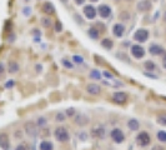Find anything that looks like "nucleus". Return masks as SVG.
<instances>
[{
  "instance_id": "obj_1",
  "label": "nucleus",
  "mask_w": 166,
  "mask_h": 150,
  "mask_svg": "<svg viewBox=\"0 0 166 150\" xmlns=\"http://www.w3.org/2000/svg\"><path fill=\"white\" fill-rule=\"evenodd\" d=\"M54 138L56 141L61 143V144H65V143H69L70 141V133L69 130L65 128V126H56L55 130H54Z\"/></svg>"
},
{
  "instance_id": "obj_2",
  "label": "nucleus",
  "mask_w": 166,
  "mask_h": 150,
  "mask_svg": "<svg viewBox=\"0 0 166 150\" xmlns=\"http://www.w3.org/2000/svg\"><path fill=\"white\" fill-rule=\"evenodd\" d=\"M135 141L140 148H146L151 144V136L147 131H139L135 136Z\"/></svg>"
},
{
  "instance_id": "obj_3",
  "label": "nucleus",
  "mask_w": 166,
  "mask_h": 150,
  "mask_svg": "<svg viewBox=\"0 0 166 150\" xmlns=\"http://www.w3.org/2000/svg\"><path fill=\"white\" fill-rule=\"evenodd\" d=\"M110 138H111V140H113L115 144H122V143L126 140L125 133H124L120 128H114V129L110 131Z\"/></svg>"
},
{
  "instance_id": "obj_4",
  "label": "nucleus",
  "mask_w": 166,
  "mask_h": 150,
  "mask_svg": "<svg viewBox=\"0 0 166 150\" xmlns=\"http://www.w3.org/2000/svg\"><path fill=\"white\" fill-rule=\"evenodd\" d=\"M24 131H25V134L26 135H29V136H31V138H35V136H38V134H39V128H38V125H36V123L35 121H26L25 123V125H24Z\"/></svg>"
},
{
  "instance_id": "obj_5",
  "label": "nucleus",
  "mask_w": 166,
  "mask_h": 150,
  "mask_svg": "<svg viewBox=\"0 0 166 150\" xmlns=\"http://www.w3.org/2000/svg\"><path fill=\"white\" fill-rule=\"evenodd\" d=\"M130 53H131V56H132V58H135L136 60H140V59H142V58L145 56L146 50H145L144 46H141L140 44H134V45H131V48H130Z\"/></svg>"
},
{
  "instance_id": "obj_6",
  "label": "nucleus",
  "mask_w": 166,
  "mask_h": 150,
  "mask_svg": "<svg viewBox=\"0 0 166 150\" xmlns=\"http://www.w3.org/2000/svg\"><path fill=\"white\" fill-rule=\"evenodd\" d=\"M149 36H150L149 30H147V29H144V28H140V29H137V30L135 31V34H134V40L137 41V43H140V44H142V43L147 41Z\"/></svg>"
},
{
  "instance_id": "obj_7",
  "label": "nucleus",
  "mask_w": 166,
  "mask_h": 150,
  "mask_svg": "<svg viewBox=\"0 0 166 150\" xmlns=\"http://www.w3.org/2000/svg\"><path fill=\"white\" fill-rule=\"evenodd\" d=\"M90 134H91L93 138H96V139L103 140V139L106 138V129H105L104 125H96L95 128L91 129V133Z\"/></svg>"
},
{
  "instance_id": "obj_8",
  "label": "nucleus",
  "mask_w": 166,
  "mask_h": 150,
  "mask_svg": "<svg viewBox=\"0 0 166 150\" xmlns=\"http://www.w3.org/2000/svg\"><path fill=\"white\" fill-rule=\"evenodd\" d=\"M111 98H113V101L116 103V104H119V105H124V104H126V101H127V99H129L127 94L124 93V91H116V93L113 94Z\"/></svg>"
},
{
  "instance_id": "obj_9",
  "label": "nucleus",
  "mask_w": 166,
  "mask_h": 150,
  "mask_svg": "<svg viewBox=\"0 0 166 150\" xmlns=\"http://www.w3.org/2000/svg\"><path fill=\"white\" fill-rule=\"evenodd\" d=\"M96 10H98L99 16L103 18V19H108V18H110V15H111V13H113L111 8H110L108 4H101V5H99Z\"/></svg>"
},
{
  "instance_id": "obj_10",
  "label": "nucleus",
  "mask_w": 166,
  "mask_h": 150,
  "mask_svg": "<svg viewBox=\"0 0 166 150\" xmlns=\"http://www.w3.org/2000/svg\"><path fill=\"white\" fill-rule=\"evenodd\" d=\"M82 12H84V15L88 20H94L98 15V10L95 9L94 5H85L84 9H82Z\"/></svg>"
},
{
  "instance_id": "obj_11",
  "label": "nucleus",
  "mask_w": 166,
  "mask_h": 150,
  "mask_svg": "<svg viewBox=\"0 0 166 150\" xmlns=\"http://www.w3.org/2000/svg\"><path fill=\"white\" fill-rule=\"evenodd\" d=\"M125 30H126V28H125L124 23H116V24H114V26H113V34H114V36H116V38H119V39L124 36Z\"/></svg>"
},
{
  "instance_id": "obj_12",
  "label": "nucleus",
  "mask_w": 166,
  "mask_h": 150,
  "mask_svg": "<svg viewBox=\"0 0 166 150\" xmlns=\"http://www.w3.org/2000/svg\"><path fill=\"white\" fill-rule=\"evenodd\" d=\"M151 7H152V4L150 0H140L136 5V9L139 13H147L151 9Z\"/></svg>"
},
{
  "instance_id": "obj_13",
  "label": "nucleus",
  "mask_w": 166,
  "mask_h": 150,
  "mask_svg": "<svg viewBox=\"0 0 166 150\" xmlns=\"http://www.w3.org/2000/svg\"><path fill=\"white\" fill-rule=\"evenodd\" d=\"M74 123L82 128V126H86L90 123V118L88 115H84V114H79V115H75Z\"/></svg>"
},
{
  "instance_id": "obj_14",
  "label": "nucleus",
  "mask_w": 166,
  "mask_h": 150,
  "mask_svg": "<svg viewBox=\"0 0 166 150\" xmlns=\"http://www.w3.org/2000/svg\"><path fill=\"white\" fill-rule=\"evenodd\" d=\"M0 149L10 150V139L7 133H0Z\"/></svg>"
},
{
  "instance_id": "obj_15",
  "label": "nucleus",
  "mask_w": 166,
  "mask_h": 150,
  "mask_svg": "<svg viewBox=\"0 0 166 150\" xmlns=\"http://www.w3.org/2000/svg\"><path fill=\"white\" fill-rule=\"evenodd\" d=\"M86 91L90 94V95H99L101 93V87L99 84H95V83H89L86 85Z\"/></svg>"
},
{
  "instance_id": "obj_16",
  "label": "nucleus",
  "mask_w": 166,
  "mask_h": 150,
  "mask_svg": "<svg viewBox=\"0 0 166 150\" xmlns=\"http://www.w3.org/2000/svg\"><path fill=\"white\" fill-rule=\"evenodd\" d=\"M149 53H150L151 55H154V56H160V55H162V54L165 53V50H164V48H162L161 45L151 44L150 48H149Z\"/></svg>"
},
{
  "instance_id": "obj_17",
  "label": "nucleus",
  "mask_w": 166,
  "mask_h": 150,
  "mask_svg": "<svg viewBox=\"0 0 166 150\" xmlns=\"http://www.w3.org/2000/svg\"><path fill=\"white\" fill-rule=\"evenodd\" d=\"M126 125H127L129 130H130V131H134V133L139 131V130H140V126H141V125H140V121H139L137 119H135V118L129 119L127 123H126Z\"/></svg>"
},
{
  "instance_id": "obj_18",
  "label": "nucleus",
  "mask_w": 166,
  "mask_h": 150,
  "mask_svg": "<svg viewBox=\"0 0 166 150\" xmlns=\"http://www.w3.org/2000/svg\"><path fill=\"white\" fill-rule=\"evenodd\" d=\"M7 70H8L9 74H16V73L20 70V65H19V63L15 61V60H9V61H8Z\"/></svg>"
},
{
  "instance_id": "obj_19",
  "label": "nucleus",
  "mask_w": 166,
  "mask_h": 150,
  "mask_svg": "<svg viewBox=\"0 0 166 150\" xmlns=\"http://www.w3.org/2000/svg\"><path fill=\"white\" fill-rule=\"evenodd\" d=\"M39 150H54V143L49 139H44L39 144Z\"/></svg>"
},
{
  "instance_id": "obj_20",
  "label": "nucleus",
  "mask_w": 166,
  "mask_h": 150,
  "mask_svg": "<svg viewBox=\"0 0 166 150\" xmlns=\"http://www.w3.org/2000/svg\"><path fill=\"white\" fill-rule=\"evenodd\" d=\"M88 35H89L93 40H96V39L100 38V31H99V29H98L96 26H91V28H89V30H88Z\"/></svg>"
},
{
  "instance_id": "obj_21",
  "label": "nucleus",
  "mask_w": 166,
  "mask_h": 150,
  "mask_svg": "<svg viewBox=\"0 0 166 150\" xmlns=\"http://www.w3.org/2000/svg\"><path fill=\"white\" fill-rule=\"evenodd\" d=\"M100 45H101L104 49H106V50H111V49L114 48V41H113V39H110V38H104V39L101 40Z\"/></svg>"
},
{
  "instance_id": "obj_22",
  "label": "nucleus",
  "mask_w": 166,
  "mask_h": 150,
  "mask_svg": "<svg viewBox=\"0 0 166 150\" xmlns=\"http://www.w3.org/2000/svg\"><path fill=\"white\" fill-rule=\"evenodd\" d=\"M43 10H44V13H45L46 15H49V16H50V15H53V14L55 13V8H54V5H53L51 3H49V2L44 4Z\"/></svg>"
},
{
  "instance_id": "obj_23",
  "label": "nucleus",
  "mask_w": 166,
  "mask_h": 150,
  "mask_svg": "<svg viewBox=\"0 0 166 150\" xmlns=\"http://www.w3.org/2000/svg\"><path fill=\"white\" fill-rule=\"evenodd\" d=\"M101 75H103V73H100L98 69H93L90 71V74H89V78L93 79V80H100L101 79Z\"/></svg>"
},
{
  "instance_id": "obj_24",
  "label": "nucleus",
  "mask_w": 166,
  "mask_h": 150,
  "mask_svg": "<svg viewBox=\"0 0 166 150\" xmlns=\"http://www.w3.org/2000/svg\"><path fill=\"white\" fill-rule=\"evenodd\" d=\"M144 68H145L146 71H154V70L156 69V64H155L152 60H146V61L144 63Z\"/></svg>"
},
{
  "instance_id": "obj_25",
  "label": "nucleus",
  "mask_w": 166,
  "mask_h": 150,
  "mask_svg": "<svg viewBox=\"0 0 166 150\" xmlns=\"http://www.w3.org/2000/svg\"><path fill=\"white\" fill-rule=\"evenodd\" d=\"M130 19H131V15H130L129 12H121V13L119 14V20H120L121 23H126V21H129Z\"/></svg>"
},
{
  "instance_id": "obj_26",
  "label": "nucleus",
  "mask_w": 166,
  "mask_h": 150,
  "mask_svg": "<svg viewBox=\"0 0 166 150\" xmlns=\"http://www.w3.org/2000/svg\"><path fill=\"white\" fill-rule=\"evenodd\" d=\"M156 139H157L160 143L165 144V143H166V131H165V130H159V131L156 133Z\"/></svg>"
},
{
  "instance_id": "obj_27",
  "label": "nucleus",
  "mask_w": 166,
  "mask_h": 150,
  "mask_svg": "<svg viewBox=\"0 0 166 150\" xmlns=\"http://www.w3.org/2000/svg\"><path fill=\"white\" fill-rule=\"evenodd\" d=\"M66 119H67V116H66V114L62 113V111H59V113H56V115H55V121H56V123H64V121H66Z\"/></svg>"
},
{
  "instance_id": "obj_28",
  "label": "nucleus",
  "mask_w": 166,
  "mask_h": 150,
  "mask_svg": "<svg viewBox=\"0 0 166 150\" xmlns=\"http://www.w3.org/2000/svg\"><path fill=\"white\" fill-rule=\"evenodd\" d=\"M156 123L162 125V126H166V113H162V114H159L156 116Z\"/></svg>"
},
{
  "instance_id": "obj_29",
  "label": "nucleus",
  "mask_w": 166,
  "mask_h": 150,
  "mask_svg": "<svg viewBox=\"0 0 166 150\" xmlns=\"http://www.w3.org/2000/svg\"><path fill=\"white\" fill-rule=\"evenodd\" d=\"M36 125H38V128L39 129H41V128H45L46 126V123H48V120H46V118L45 116H39L38 119H36Z\"/></svg>"
},
{
  "instance_id": "obj_30",
  "label": "nucleus",
  "mask_w": 166,
  "mask_h": 150,
  "mask_svg": "<svg viewBox=\"0 0 166 150\" xmlns=\"http://www.w3.org/2000/svg\"><path fill=\"white\" fill-rule=\"evenodd\" d=\"M38 135H40V138H43V139H46L48 136H50V130H49V128H41V129H39V134Z\"/></svg>"
},
{
  "instance_id": "obj_31",
  "label": "nucleus",
  "mask_w": 166,
  "mask_h": 150,
  "mask_svg": "<svg viewBox=\"0 0 166 150\" xmlns=\"http://www.w3.org/2000/svg\"><path fill=\"white\" fill-rule=\"evenodd\" d=\"M77 139L80 140V141H86L88 139H89V133H86V131H80V133H77Z\"/></svg>"
},
{
  "instance_id": "obj_32",
  "label": "nucleus",
  "mask_w": 166,
  "mask_h": 150,
  "mask_svg": "<svg viewBox=\"0 0 166 150\" xmlns=\"http://www.w3.org/2000/svg\"><path fill=\"white\" fill-rule=\"evenodd\" d=\"M41 26H44V28L51 26V20H50L49 16H44V18L41 19Z\"/></svg>"
},
{
  "instance_id": "obj_33",
  "label": "nucleus",
  "mask_w": 166,
  "mask_h": 150,
  "mask_svg": "<svg viewBox=\"0 0 166 150\" xmlns=\"http://www.w3.org/2000/svg\"><path fill=\"white\" fill-rule=\"evenodd\" d=\"M24 134H25L24 129H20V130H15V131H14V138H15L16 140H20V139H23V138H24Z\"/></svg>"
},
{
  "instance_id": "obj_34",
  "label": "nucleus",
  "mask_w": 166,
  "mask_h": 150,
  "mask_svg": "<svg viewBox=\"0 0 166 150\" xmlns=\"http://www.w3.org/2000/svg\"><path fill=\"white\" fill-rule=\"evenodd\" d=\"M61 64H62L66 69H74V64H72L70 60H67V59H62V60H61Z\"/></svg>"
},
{
  "instance_id": "obj_35",
  "label": "nucleus",
  "mask_w": 166,
  "mask_h": 150,
  "mask_svg": "<svg viewBox=\"0 0 166 150\" xmlns=\"http://www.w3.org/2000/svg\"><path fill=\"white\" fill-rule=\"evenodd\" d=\"M65 114H66V116L72 118V116H75V115H76V109H74V108H69V109H66Z\"/></svg>"
},
{
  "instance_id": "obj_36",
  "label": "nucleus",
  "mask_w": 166,
  "mask_h": 150,
  "mask_svg": "<svg viewBox=\"0 0 166 150\" xmlns=\"http://www.w3.org/2000/svg\"><path fill=\"white\" fill-rule=\"evenodd\" d=\"M72 60H74L76 64H82V63H84V59H82L81 55H74V56H72Z\"/></svg>"
},
{
  "instance_id": "obj_37",
  "label": "nucleus",
  "mask_w": 166,
  "mask_h": 150,
  "mask_svg": "<svg viewBox=\"0 0 166 150\" xmlns=\"http://www.w3.org/2000/svg\"><path fill=\"white\" fill-rule=\"evenodd\" d=\"M15 150H29V146L26 145V144H19L16 148H15Z\"/></svg>"
},
{
  "instance_id": "obj_38",
  "label": "nucleus",
  "mask_w": 166,
  "mask_h": 150,
  "mask_svg": "<svg viewBox=\"0 0 166 150\" xmlns=\"http://www.w3.org/2000/svg\"><path fill=\"white\" fill-rule=\"evenodd\" d=\"M55 31H56V33H61V31H62V25H61L60 21H58V23L55 24Z\"/></svg>"
},
{
  "instance_id": "obj_39",
  "label": "nucleus",
  "mask_w": 166,
  "mask_h": 150,
  "mask_svg": "<svg viewBox=\"0 0 166 150\" xmlns=\"http://www.w3.org/2000/svg\"><path fill=\"white\" fill-rule=\"evenodd\" d=\"M74 19L76 20V23L81 24V25H82V24H84V20H82V19H81V16H80L79 14H74Z\"/></svg>"
},
{
  "instance_id": "obj_40",
  "label": "nucleus",
  "mask_w": 166,
  "mask_h": 150,
  "mask_svg": "<svg viewBox=\"0 0 166 150\" xmlns=\"http://www.w3.org/2000/svg\"><path fill=\"white\" fill-rule=\"evenodd\" d=\"M103 75H104L105 78H108V79H111V78H113V74H111V73H109V71H106V70H105V71H103Z\"/></svg>"
},
{
  "instance_id": "obj_41",
  "label": "nucleus",
  "mask_w": 166,
  "mask_h": 150,
  "mask_svg": "<svg viewBox=\"0 0 166 150\" xmlns=\"http://www.w3.org/2000/svg\"><path fill=\"white\" fill-rule=\"evenodd\" d=\"M74 2H75L76 5H82V4L85 3V0H74Z\"/></svg>"
},
{
  "instance_id": "obj_42",
  "label": "nucleus",
  "mask_w": 166,
  "mask_h": 150,
  "mask_svg": "<svg viewBox=\"0 0 166 150\" xmlns=\"http://www.w3.org/2000/svg\"><path fill=\"white\" fill-rule=\"evenodd\" d=\"M13 85H14V82H13V80H10V82H8V83L5 84L7 88H13Z\"/></svg>"
},
{
  "instance_id": "obj_43",
  "label": "nucleus",
  "mask_w": 166,
  "mask_h": 150,
  "mask_svg": "<svg viewBox=\"0 0 166 150\" xmlns=\"http://www.w3.org/2000/svg\"><path fill=\"white\" fill-rule=\"evenodd\" d=\"M4 71H5V68H4L3 63H0V74H4Z\"/></svg>"
},
{
  "instance_id": "obj_44",
  "label": "nucleus",
  "mask_w": 166,
  "mask_h": 150,
  "mask_svg": "<svg viewBox=\"0 0 166 150\" xmlns=\"http://www.w3.org/2000/svg\"><path fill=\"white\" fill-rule=\"evenodd\" d=\"M151 150H164V149H162V146H160V145H156V146H154Z\"/></svg>"
},
{
  "instance_id": "obj_45",
  "label": "nucleus",
  "mask_w": 166,
  "mask_h": 150,
  "mask_svg": "<svg viewBox=\"0 0 166 150\" xmlns=\"http://www.w3.org/2000/svg\"><path fill=\"white\" fill-rule=\"evenodd\" d=\"M36 71H41V65H36Z\"/></svg>"
},
{
  "instance_id": "obj_46",
  "label": "nucleus",
  "mask_w": 166,
  "mask_h": 150,
  "mask_svg": "<svg viewBox=\"0 0 166 150\" xmlns=\"http://www.w3.org/2000/svg\"><path fill=\"white\" fill-rule=\"evenodd\" d=\"M162 20L166 23V12H165V14H164V18H162Z\"/></svg>"
},
{
  "instance_id": "obj_47",
  "label": "nucleus",
  "mask_w": 166,
  "mask_h": 150,
  "mask_svg": "<svg viewBox=\"0 0 166 150\" xmlns=\"http://www.w3.org/2000/svg\"><path fill=\"white\" fill-rule=\"evenodd\" d=\"M61 3H64V4H66V3H67V0H61Z\"/></svg>"
},
{
  "instance_id": "obj_48",
  "label": "nucleus",
  "mask_w": 166,
  "mask_h": 150,
  "mask_svg": "<svg viewBox=\"0 0 166 150\" xmlns=\"http://www.w3.org/2000/svg\"><path fill=\"white\" fill-rule=\"evenodd\" d=\"M164 69H166V60L164 61Z\"/></svg>"
},
{
  "instance_id": "obj_49",
  "label": "nucleus",
  "mask_w": 166,
  "mask_h": 150,
  "mask_svg": "<svg viewBox=\"0 0 166 150\" xmlns=\"http://www.w3.org/2000/svg\"><path fill=\"white\" fill-rule=\"evenodd\" d=\"M91 3H96V2H99V0H90Z\"/></svg>"
},
{
  "instance_id": "obj_50",
  "label": "nucleus",
  "mask_w": 166,
  "mask_h": 150,
  "mask_svg": "<svg viewBox=\"0 0 166 150\" xmlns=\"http://www.w3.org/2000/svg\"><path fill=\"white\" fill-rule=\"evenodd\" d=\"M126 2H132V0H126Z\"/></svg>"
},
{
  "instance_id": "obj_51",
  "label": "nucleus",
  "mask_w": 166,
  "mask_h": 150,
  "mask_svg": "<svg viewBox=\"0 0 166 150\" xmlns=\"http://www.w3.org/2000/svg\"><path fill=\"white\" fill-rule=\"evenodd\" d=\"M25 2H29V0H25Z\"/></svg>"
},
{
  "instance_id": "obj_52",
  "label": "nucleus",
  "mask_w": 166,
  "mask_h": 150,
  "mask_svg": "<svg viewBox=\"0 0 166 150\" xmlns=\"http://www.w3.org/2000/svg\"><path fill=\"white\" fill-rule=\"evenodd\" d=\"M116 2H118V0H116Z\"/></svg>"
}]
</instances>
